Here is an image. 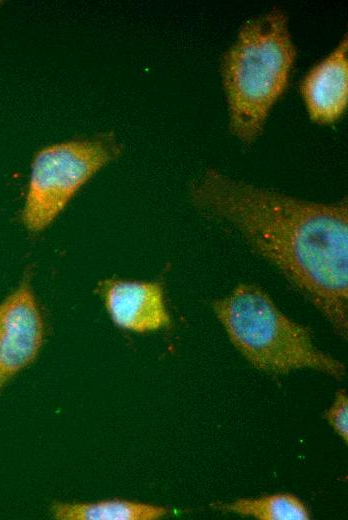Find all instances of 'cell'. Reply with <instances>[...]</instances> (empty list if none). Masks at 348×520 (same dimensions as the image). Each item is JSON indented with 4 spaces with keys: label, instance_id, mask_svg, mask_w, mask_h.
<instances>
[{
    "label": "cell",
    "instance_id": "30bf717a",
    "mask_svg": "<svg viewBox=\"0 0 348 520\" xmlns=\"http://www.w3.org/2000/svg\"><path fill=\"white\" fill-rule=\"evenodd\" d=\"M324 417L345 444L348 443V396L345 389H339Z\"/></svg>",
    "mask_w": 348,
    "mask_h": 520
},
{
    "label": "cell",
    "instance_id": "277c9868",
    "mask_svg": "<svg viewBox=\"0 0 348 520\" xmlns=\"http://www.w3.org/2000/svg\"><path fill=\"white\" fill-rule=\"evenodd\" d=\"M122 145L112 131L46 146L32 161L22 221L32 232L47 228L80 188L116 159Z\"/></svg>",
    "mask_w": 348,
    "mask_h": 520
},
{
    "label": "cell",
    "instance_id": "3957f363",
    "mask_svg": "<svg viewBox=\"0 0 348 520\" xmlns=\"http://www.w3.org/2000/svg\"><path fill=\"white\" fill-rule=\"evenodd\" d=\"M212 310L231 344L254 368L272 375L310 369L341 380L344 363L319 349L311 329L275 304L254 283H239L212 302Z\"/></svg>",
    "mask_w": 348,
    "mask_h": 520
},
{
    "label": "cell",
    "instance_id": "8992f818",
    "mask_svg": "<svg viewBox=\"0 0 348 520\" xmlns=\"http://www.w3.org/2000/svg\"><path fill=\"white\" fill-rule=\"evenodd\" d=\"M98 291L111 320L121 329L149 333L172 323L163 285L158 281L106 279Z\"/></svg>",
    "mask_w": 348,
    "mask_h": 520
},
{
    "label": "cell",
    "instance_id": "6da1fadb",
    "mask_svg": "<svg viewBox=\"0 0 348 520\" xmlns=\"http://www.w3.org/2000/svg\"><path fill=\"white\" fill-rule=\"evenodd\" d=\"M189 195L202 215L237 233L347 339V197L307 200L214 167L192 182Z\"/></svg>",
    "mask_w": 348,
    "mask_h": 520
},
{
    "label": "cell",
    "instance_id": "52a82bcc",
    "mask_svg": "<svg viewBox=\"0 0 348 520\" xmlns=\"http://www.w3.org/2000/svg\"><path fill=\"white\" fill-rule=\"evenodd\" d=\"M299 92L311 121L331 125L340 120L348 107V37L303 76Z\"/></svg>",
    "mask_w": 348,
    "mask_h": 520
},
{
    "label": "cell",
    "instance_id": "ba28073f",
    "mask_svg": "<svg viewBox=\"0 0 348 520\" xmlns=\"http://www.w3.org/2000/svg\"><path fill=\"white\" fill-rule=\"evenodd\" d=\"M53 518L59 520H158L169 514L164 506L109 499L90 503L57 502L51 507Z\"/></svg>",
    "mask_w": 348,
    "mask_h": 520
},
{
    "label": "cell",
    "instance_id": "5b68a950",
    "mask_svg": "<svg viewBox=\"0 0 348 520\" xmlns=\"http://www.w3.org/2000/svg\"><path fill=\"white\" fill-rule=\"evenodd\" d=\"M44 320L28 278L0 303V391L37 357Z\"/></svg>",
    "mask_w": 348,
    "mask_h": 520
},
{
    "label": "cell",
    "instance_id": "7a4b0ae2",
    "mask_svg": "<svg viewBox=\"0 0 348 520\" xmlns=\"http://www.w3.org/2000/svg\"><path fill=\"white\" fill-rule=\"evenodd\" d=\"M297 58L287 13L278 7L247 20L223 54L221 82L230 133L246 146L263 133Z\"/></svg>",
    "mask_w": 348,
    "mask_h": 520
},
{
    "label": "cell",
    "instance_id": "9c48e42d",
    "mask_svg": "<svg viewBox=\"0 0 348 520\" xmlns=\"http://www.w3.org/2000/svg\"><path fill=\"white\" fill-rule=\"evenodd\" d=\"M214 509L258 520H309L304 502L291 493H275L257 498H240L232 502H215Z\"/></svg>",
    "mask_w": 348,
    "mask_h": 520
}]
</instances>
